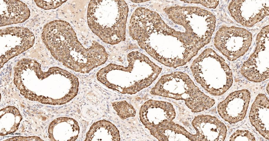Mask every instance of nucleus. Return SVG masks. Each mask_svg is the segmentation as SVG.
Instances as JSON below:
<instances>
[{
  "label": "nucleus",
  "mask_w": 269,
  "mask_h": 141,
  "mask_svg": "<svg viewBox=\"0 0 269 141\" xmlns=\"http://www.w3.org/2000/svg\"><path fill=\"white\" fill-rule=\"evenodd\" d=\"M42 41L53 57L74 71L88 73L104 64L108 54L104 47L93 41L85 48L78 41L71 25L61 20L45 24L41 34Z\"/></svg>",
  "instance_id": "obj_1"
},
{
  "label": "nucleus",
  "mask_w": 269,
  "mask_h": 141,
  "mask_svg": "<svg viewBox=\"0 0 269 141\" xmlns=\"http://www.w3.org/2000/svg\"><path fill=\"white\" fill-rule=\"evenodd\" d=\"M127 58V67L110 63L100 69L97 74L98 80L122 94H133L151 85L162 70L138 51L129 53Z\"/></svg>",
  "instance_id": "obj_2"
},
{
  "label": "nucleus",
  "mask_w": 269,
  "mask_h": 141,
  "mask_svg": "<svg viewBox=\"0 0 269 141\" xmlns=\"http://www.w3.org/2000/svg\"><path fill=\"white\" fill-rule=\"evenodd\" d=\"M128 12L124 1H90L87 10L88 24L103 42L116 44L126 39Z\"/></svg>",
  "instance_id": "obj_3"
},
{
  "label": "nucleus",
  "mask_w": 269,
  "mask_h": 141,
  "mask_svg": "<svg viewBox=\"0 0 269 141\" xmlns=\"http://www.w3.org/2000/svg\"><path fill=\"white\" fill-rule=\"evenodd\" d=\"M150 93L152 95L183 100L194 113L208 109L215 104L212 98L200 90L186 73L173 72L161 77Z\"/></svg>",
  "instance_id": "obj_4"
},
{
  "label": "nucleus",
  "mask_w": 269,
  "mask_h": 141,
  "mask_svg": "<svg viewBox=\"0 0 269 141\" xmlns=\"http://www.w3.org/2000/svg\"><path fill=\"white\" fill-rule=\"evenodd\" d=\"M190 69L196 81L213 95H222L232 85L231 70L223 58L211 48L204 50L193 61Z\"/></svg>",
  "instance_id": "obj_5"
},
{
  "label": "nucleus",
  "mask_w": 269,
  "mask_h": 141,
  "mask_svg": "<svg viewBox=\"0 0 269 141\" xmlns=\"http://www.w3.org/2000/svg\"><path fill=\"white\" fill-rule=\"evenodd\" d=\"M255 51L241 68L247 80L261 82L269 77V26L264 27L257 35Z\"/></svg>",
  "instance_id": "obj_6"
},
{
  "label": "nucleus",
  "mask_w": 269,
  "mask_h": 141,
  "mask_svg": "<svg viewBox=\"0 0 269 141\" xmlns=\"http://www.w3.org/2000/svg\"><path fill=\"white\" fill-rule=\"evenodd\" d=\"M252 40L251 33L245 29L223 26L216 33L214 45L228 60L233 61L247 52Z\"/></svg>",
  "instance_id": "obj_7"
},
{
  "label": "nucleus",
  "mask_w": 269,
  "mask_h": 141,
  "mask_svg": "<svg viewBox=\"0 0 269 141\" xmlns=\"http://www.w3.org/2000/svg\"><path fill=\"white\" fill-rule=\"evenodd\" d=\"M35 37L27 28L10 27L0 30V67L32 47Z\"/></svg>",
  "instance_id": "obj_8"
},
{
  "label": "nucleus",
  "mask_w": 269,
  "mask_h": 141,
  "mask_svg": "<svg viewBox=\"0 0 269 141\" xmlns=\"http://www.w3.org/2000/svg\"><path fill=\"white\" fill-rule=\"evenodd\" d=\"M139 115L140 121L151 133L172 121L176 113L170 103L150 100L141 106Z\"/></svg>",
  "instance_id": "obj_9"
},
{
  "label": "nucleus",
  "mask_w": 269,
  "mask_h": 141,
  "mask_svg": "<svg viewBox=\"0 0 269 141\" xmlns=\"http://www.w3.org/2000/svg\"><path fill=\"white\" fill-rule=\"evenodd\" d=\"M268 0H232L229 10L238 23L251 27L269 14Z\"/></svg>",
  "instance_id": "obj_10"
},
{
  "label": "nucleus",
  "mask_w": 269,
  "mask_h": 141,
  "mask_svg": "<svg viewBox=\"0 0 269 141\" xmlns=\"http://www.w3.org/2000/svg\"><path fill=\"white\" fill-rule=\"evenodd\" d=\"M250 100V93L244 89L231 93L217 106L222 118L230 124L242 120L246 116Z\"/></svg>",
  "instance_id": "obj_11"
},
{
  "label": "nucleus",
  "mask_w": 269,
  "mask_h": 141,
  "mask_svg": "<svg viewBox=\"0 0 269 141\" xmlns=\"http://www.w3.org/2000/svg\"><path fill=\"white\" fill-rule=\"evenodd\" d=\"M192 125L196 130L199 141H224L226 138V127L215 117L197 116L192 120Z\"/></svg>",
  "instance_id": "obj_12"
},
{
  "label": "nucleus",
  "mask_w": 269,
  "mask_h": 141,
  "mask_svg": "<svg viewBox=\"0 0 269 141\" xmlns=\"http://www.w3.org/2000/svg\"><path fill=\"white\" fill-rule=\"evenodd\" d=\"M269 100L262 93L258 94L252 104L249 118L252 125L266 139L269 140Z\"/></svg>",
  "instance_id": "obj_13"
},
{
  "label": "nucleus",
  "mask_w": 269,
  "mask_h": 141,
  "mask_svg": "<svg viewBox=\"0 0 269 141\" xmlns=\"http://www.w3.org/2000/svg\"><path fill=\"white\" fill-rule=\"evenodd\" d=\"M0 26L23 23L30 16L25 3L19 0H1Z\"/></svg>",
  "instance_id": "obj_14"
},
{
  "label": "nucleus",
  "mask_w": 269,
  "mask_h": 141,
  "mask_svg": "<svg viewBox=\"0 0 269 141\" xmlns=\"http://www.w3.org/2000/svg\"><path fill=\"white\" fill-rule=\"evenodd\" d=\"M151 134L159 141H199L196 134L193 135L172 121L157 129Z\"/></svg>",
  "instance_id": "obj_15"
},
{
  "label": "nucleus",
  "mask_w": 269,
  "mask_h": 141,
  "mask_svg": "<svg viewBox=\"0 0 269 141\" xmlns=\"http://www.w3.org/2000/svg\"><path fill=\"white\" fill-rule=\"evenodd\" d=\"M119 131L112 123L102 120L93 123L87 133L85 141H120Z\"/></svg>",
  "instance_id": "obj_16"
},
{
  "label": "nucleus",
  "mask_w": 269,
  "mask_h": 141,
  "mask_svg": "<svg viewBox=\"0 0 269 141\" xmlns=\"http://www.w3.org/2000/svg\"><path fill=\"white\" fill-rule=\"evenodd\" d=\"M112 105L117 114L122 119L134 117L136 114L133 106L126 101L113 102Z\"/></svg>",
  "instance_id": "obj_17"
},
{
  "label": "nucleus",
  "mask_w": 269,
  "mask_h": 141,
  "mask_svg": "<svg viewBox=\"0 0 269 141\" xmlns=\"http://www.w3.org/2000/svg\"><path fill=\"white\" fill-rule=\"evenodd\" d=\"M230 141H255L253 133L246 130H237L231 135Z\"/></svg>",
  "instance_id": "obj_18"
},
{
  "label": "nucleus",
  "mask_w": 269,
  "mask_h": 141,
  "mask_svg": "<svg viewBox=\"0 0 269 141\" xmlns=\"http://www.w3.org/2000/svg\"><path fill=\"white\" fill-rule=\"evenodd\" d=\"M38 7L44 10H48L57 8L67 1L65 0H34Z\"/></svg>",
  "instance_id": "obj_19"
},
{
  "label": "nucleus",
  "mask_w": 269,
  "mask_h": 141,
  "mask_svg": "<svg viewBox=\"0 0 269 141\" xmlns=\"http://www.w3.org/2000/svg\"><path fill=\"white\" fill-rule=\"evenodd\" d=\"M131 1L132 2H135V3H141V2H145V1H143V0H138V1L136 0V1Z\"/></svg>",
  "instance_id": "obj_20"
},
{
  "label": "nucleus",
  "mask_w": 269,
  "mask_h": 141,
  "mask_svg": "<svg viewBox=\"0 0 269 141\" xmlns=\"http://www.w3.org/2000/svg\"><path fill=\"white\" fill-rule=\"evenodd\" d=\"M268 84H268H268H267V92H268H268H269V88H269V86H268Z\"/></svg>",
  "instance_id": "obj_21"
}]
</instances>
